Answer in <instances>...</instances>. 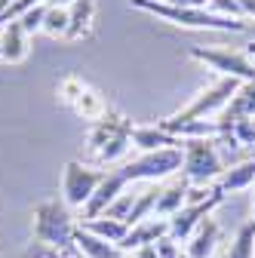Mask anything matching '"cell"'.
Returning <instances> with one entry per match:
<instances>
[{
    "label": "cell",
    "mask_w": 255,
    "mask_h": 258,
    "mask_svg": "<svg viewBox=\"0 0 255 258\" xmlns=\"http://www.w3.org/2000/svg\"><path fill=\"white\" fill-rule=\"evenodd\" d=\"M157 197H160V187H148L145 194H139L136 197V203H133V212H130V218H126V224H139V221H145V218H151L154 215V206H157Z\"/></svg>",
    "instance_id": "cell-22"
},
{
    "label": "cell",
    "mask_w": 255,
    "mask_h": 258,
    "mask_svg": "<svg viewBox=\"0 0 255 258\" xmlns=\"http://www.w3.org/2000/svg\"><path fill=\"white\" fill-rule=\"evenodd\" d=\"M187 55L197 58V61H203V64H209V68L218 71L221 77H234L240 83H255V64L243 52L215 49V46H190Z\"/></svg>",
    "instance_id": "cell-8"
},
{
    "label": "cell",
    "mask_w": 255,
    "mask_h": 258,
    "mask_svg": "<svg viewBox=\"0 0 255 258\" xmlns=\"http://www.w3.org/2000/svg\"><path fill=\"white\" fill-rule=\"evenodd\" d=\"M206 4H209V7H212V13H218V16H228V19L249 22V19L243 16V10L237 7V0H206Z\"/></svg>",
    "instance_id": "cell-28"
},
{
    "label": "cell",
    "mask_w": 255,
    "mask_h": 258,
    "mask_svg": "<svg viewBox=\"0 0 255 258\" xmlns=\"http://www.w3.org/2000/svg\"><path fill=\"white\" fill-rule=\"evenodd\" d=\"M130 136H133V120L123 111H108L102 120L89 126L86 148L95 154L99 163H114L130 151Z\"/></svg>",
    "instance_id": "cell-2"
},
{
    "label": "cell",
    "mask_w": 255,
    "mask_h": 258,
    "mask_svg": "<svg viewBox=\"0 0 255 258\" xmlns=\"http://www.w3.org/2000/svg\"><path fill=\"white\" fill-rule=\"evenodd\" d=\"M34 243H43L61 255L74 249V224L65 203L46 200L34 209Z\"/></svg>",
    "instance_id": "cell-3"
},
{
    "label": "cell",
    "mask_w": 255,
    "mask_h": 258,
    "mask_svg": "<svg viewBox=\"0 0 255 258\" xmlns=\"http://www.w3.org/2000/svg\"><path fill=\"white\" fill-rule=\"evenodd\" d=\"M28 55V34L22 31L19 22H10L0 28V58L10 61V64H19L25 61Z\"/></svg>",
    "instance_id": "cell-15"
},
{
    "label": "cell",
    "mask_w": 255,
    "mask_h": 258,
    "mask_svg": "<svg viewBox=\"0 0 255 258\" xmlns=\"http://www.w3.org/2000/svg\"><path fill=\"white\" fill-rule=\"evenodd\" d=\"M237 89H240V80H234V77H218L212 86H206L203 92H197L181 111L169 114L166 120H172V123H187V120H206V117L215 114V111L221 114V111L228 108V102L237 95Z\"/></svg>",
    "instance_id": "cell-6"
},
{
    "label": "cell",
    "mask_w": 255,
    "mask_h": 258,
    "mask_svg": "<svg viewBox=\"0 0 255 258\" xmlns=\"http://www.w3.org/2000/svg\"><path fill=\"white\" fill-rule=\"evenodd\" d=\"M225 203V190L221 194H215L212 200H206V203H197V206H181L172 218H169V237L175 240V243H184L190 234H194V228L206 218V215H212V209L215 206H221Z\"/></svg>",
    "instance_id": "cell-9"
},
{
    "label": "cell",
    "mask_w": 255,
    "mask_h": 258,
    "mask_svg": "<svg viewBox=\"0 0 255 258\" xmlns=\"http://www.w3.org/2000/svg\"><path fill=\"white\" fill-rule=\"evenodd\" d=\"M252 123H255V120H252Z\"/></svg>",
    "instance_id": "cell-37"
},
{
    "label": "cell",
    "mask_w": 255,
    "mask_h": 258,
    "mask_svg": "<svg viewBox=\"0 0 255 258\" xmlns=\"http://www.w3.org/2000/svg\"><path fill=\"white\" fill-rule=\"evenodd\" d=\"M218 240H221L218 221L212 215H206L197 228H194V234L184 240V255L187 258H212L215 249H218Z\"/></svg>",
    "instance_id": "cell-11"
},
{
    "label": "cell",
    "mask_w": 255,
    "mask_h": 258,
    "mask_svg": "<svg viewBox=\"0 0 255 258\" xmlns=\"http://www.w3.org/2000/svg\"><path fill=\"white\" fill-rule=\"evenodd\" d=\"M108 169H95L86 166L80 160H68L65 172H61V200H65L68 209H83L89 203V197L95 194V187L102 184Z\"/></svg>",
    "instance_id": "cell-7"
},
{
    "label": "cell",
    "mask_w": 255,
    "mask_h": 258,
    "mask_svg": "<svg viewBox=\"0 0 255 258\" xmlns=\"http://www.w3.org/2000/svg\"><path fill=\"white\" fill-rule=\"evenodd\" d=\"M130 258H133V255H130Z\"/></svg>",
    "instance_id": "cell-38"
},
{
    "label": "cell",
    "mask_w": 255,
    "mask_h": 258,
    "mask_svg": "<svg viewBox=\"0 0 255 258\" xmlns=\"http://www.w3.org/2000/svg\"><path fill=\"white\" fill-rule=\"evenodd\" d=\"M83 228H86L89 234H95V237H102V240L114 243V246H120L123 237L130 234V224H123V221H117V218H108V215L92 218V221H83Z\"/></svg>",
    "instance_id": "cell-19"
},
{
    "label": "cell",
    "mask_w": 255,
    "mask_h": 258,
    "mask_svg": "<svg viewBox=\"0 0 255 258\" xmlns=\"http://www.w3.org/2000/svg\"><path fill=\"white\" fill-rule=\"evenodd\" d=\"M68 22H71L68 7H49L46 10V19H43V34H49V37H65Z\"/></svg>",
    "instance_id": "cell-23"
},
{
    "label": "cell",
    "mask_w": 255,
    "mask_h": 258,
    "mask_svg": "<svg viewBox=\"0 0 255 258\" xmlns=\"http://www.w3.org/2000/svg\"><path fill=\"white\" fill-rule=\"evenodd\" d=\"M13 4V0H0V13H7V7Z\"/></svg>",
    "instance_id": "cell-32"
},
{
    "label": "cell",
    "mask_w": 255,
    "mask_h": 258,
    "mask_svg": "<svg viewBox=\"0 0 255 258\" xmlns=\"http://www.w3.org/2000/svg\"><path fill=\"white\" fill-rule=\"evenodd\" d=\"M120 258H130V255H120Z\"/></svg>",
    "instance_id": "cell-36"
},
{
    "label": "cell",
    "mask_w": 255,
    "mask_h": 258,
    "mask_svg": "<svg viewBox=\"0 0 255 258\" xmlns=\"http://www.w3.org/2000/svg\"><path fill=\"white\" fill-rule=\"evenodd\" d=\"M74 111H77V117L80 120H89V123H95V120H102L105 114H108V105H105V99L95 89H83V95L74 102Z\"/></svg>",
    "instance_id": "cell-20"
},
{
    "label": "cell",
    "mask_w": 255,
    "mask_h": 258,
    "mask_svg": "<svg viewBox=\"0 0 255 258\" xmlns=\"http://www.w3.org/2000/svg\"><path fill=\"white\" fill-rule=\"evenodd\" d=\"M231 139H234L237 148L255 145V123H252V120H237L234 129H231Z\"/></svg>",
    "instance_id": "cell-27"
},
{
    "label": "cell",
    "mask_w": 255,
    "mask_h": 258,
    "mask_svg": "<svg viewBox=\"0 0 255 258\" xmlns=\"http://www.w3.org/2000/svg\"><path fill=\"white\" fill-rule=\"evenodd\" d=\"M46 4H37V7H31L22 19H19V25H22V31L31 37V34H37V31H43V19H46Z\"/></svg>",
    "instance_id": "cell-24"
},
{
    "label": "cell",
    "mask_w": 255,
    "mask_h": 258,
    "mask_svg": "<svg viewBox=\"0 0 255 258\" xmlns=\"http://www.w3.org/2000/svg\"><path fill=\"white\" fill-rule=\"evenodd\" d=\"M133 258H160V255H157L154 246H142L139 252H133Z\"/></svg>",
    "instance_id": "cell-31"
},
{
    "label": "cell",
    "mask_w": 255,
    "mask_h": 258,
    "mask_svg": "<svg viewBox=\"0 0 255 258\" xmlns=\"http://www.w3.org/2000/svg\"><path fill=\"white\" fill-rule=\"evenodd\" d=\"M190 181L181 175V178H172L169 184L160 187V197H157V206H154V215L157 218H172L181 206H184V194H187Z\"/></svg>",
    "instance_id": "cell-16"
},
{
    "label": "cell",
    "mask_w": 255,
    "mask_h": 258,
    "mask_svg": "<svg viewBox=\"0 0 255 258\" xmlns=\"http://www.w3.org/2000/svg\"><path fill=\"white\" fill-rule=\"evenodd\" d=\"M130 142L142 154H148V151H163V148H184V142L178 136L166 133V129H160V126H133Z\"/></svg>",
    "instance_id": "cell-12"
},
{
    "label": "cell",
    "mask_w": 255,
    "mask_h": 258,
    "mask_svg": "<svg viewBox=\"0 0 255 258\" xmlns=\"http://www.w3.org/2000/svg\"><path fill=\"white\" fill-rule=\"evenodd\" d=\"M249 58H255V43H249V52H246Z\"/></svg>",
    "instance_id": "cell-33"
},
{
    "label": "cell",
    "mask_w": 255,
    "mask_h": 258,
    "mask_svg": "<svg viewBox=\"0 0 255 258\" xmlns=\"http://www.w3.org/2000/svg\"><path fill=\"white\" fill-rule=\"evenodd\" d=\"M221 139H187L184 142V166L181 175L190 184H215L225 175V163L218 157Z\"/></svg>",
    "instance_id": "cell-5"
},
{
    "label": "cell",
    "mask_w": 255,
    "mask_h": 258,
    "mask_svg": "<svg viewBox=\"0 0 255 258\" xmlns=\"http://www.w3.org/2000/svg\"><path fill=\"white\" fill-rule=\"evenodd\" d=\"M215 184L225 194H234V190H243V187L255 184V160H243V163L225 169V175H221Z\"/></svg>",
    "instance_id": "cell-18"
},
{
    "label": "cell",
    "mask_w": 255,
    "mask_h": 258,
    "mask_svg": "<svg viewBox=\"0 0 255 258\" xmlns=\"http://www.w3.org/2000/svg\"><path fill=\"white\" fill-rule=\"evenodd\" d=\"M133 203H136V194H126V190H123L120 197L108 206V212H105V215H108V218H117V221H123V224H126V218H130V212H133Z\"/></svg>",
    "instance_id": "cell-26"
},
{
    "label": "cell",
    "mask_w": 255,
    "mask_h": 258,
    "mask_svg": "<svg viewBox=\"0 0 255 258\" xmlns=\"http://www.w3.org/2000/svg\"><path fill=\"white\" fill-rule=\"evenodd\" d=\"M163 237H169V218H157V215H151V218L133 224L130 234L123 237V243H120L117 249H120L123 255H133V252H139L142 246H154L157 240H163Z\"/></svg>",
    "instance_id": "cell-10"
},
{
    "label": "cell",
    "mask_w": 255,
    "mask_h": 258,
    "mask_svg": "<svg viewBox=\"0 0 255 258\" xmlns=\"http://www.w3.org/2000/svg\"><path fill=\"white\" fill-rule=\"evenodd\" d=\"M154 249H157V255H160V258H178V255H181V243H175L172 237L157 240V243H154Z\"/></svg>",
    "instance_id": "cell-29"
},
{
    "label": "cell",
    "mask_w": 255,
    "mask_h": 258,
    "mask_svg": "<svg viewBox=\"0 0 255 258\" xmlns=\"http://www.w3.org/2000/svg\"><path fill=\"white\" fill-rule=\"evenodd\" d=\"M225 258H255V224L252 221H246L243 228L237 231V237L228 246Z\"/></svg>",
    "instance_id": "cell-21"
},
{
    "label": "cell",
    "mask_w": 255,
    "mask_h": 258,
    "mask_svg": "<svg viewBox=\"0 0 255 258\" xmlns=\"http://www.w3.org/2000/svg\"><path fill=\"white\" fill-rule=\"evenodd\" d=\"M184 166V151L181 148H163V151H148L139 154L136 160H126L117 169L120 178L130 181H160V178H172L175 172H181Z\"/></svg>",
    "instance_id": "cell-4"
},
{
    "label": "cell",
    "mask_w": 255,
    "mask_h": 258,
    "mask_svg": "<svg viewBox=\"0 0 255 258\" xmlns=\"http://www.w3.org/2000/svg\"><path fill=\"white\" fill-rule=\"evenodd\" d=\"M68 13H71V22H68V31H65V37H61V40H68V43L83 40L89 34V28H92L95 4H92V0H71Z\"/></svg>",
    "instance_id": "cell-17"
},
{
    "label": "cell",
    "mask_w": 255,
    "mask_h": 258,
    "mask_svg": "<svg viewBox=\"0 0 255 258\" xmlns=\"http://www.w3.org/2000/svg\"><path fill=\"white\" fill-rule=\"evenodd\" d=\"M178 258H187V255H184V249H181V255H178Z\"/></svg>",
    "instance_id": "cell-35"
},
{
    "label": "cell",
    "mask_w": 255,
    "mask_h": 258,
    "mask_svg": "<svg viewBox=\"0 0 255 258\" xmlns=\"http://www.w3.org/2000/svg\"><path fill=\"white\" fill-rule=\"evenodd\" d=\"M83 89H86V86H83L80 77H65V80L58 83V102H65V105L74 108V102L83 95Z\"/></svg>",
    "instance_id": "cell-25"
},
{
    "label": "cell",
    "mask_w": 255,
    "mask_h": 258,
    "mask_svg": "<svg viewBox=\"0 0 255 258\" xmlns=\"http://www.w3.org/2000/svg\"><path fill=\"white\" fill-rule=\"evenodd\" d=\"M221 123H228L234 129L237 120H255V83H240L237 95L228 102V108L218 114Z\"/></svg>",
    "instance_id": "cell-13"
},
{
    "label": "cell",
    "mask_w": 255,
    "mask_h": 258,
    "mask_svg": "<svg viewBox=\"0 0 255 258\" xmlns=\"http://www.w3.org/2000/svg\"><path fill=\"white\" fill-rule=\"evenodd\" d=\"M237 7L243 10L246 19H255V0H237Z\"/></svg>",
    "instance_id": "cell-30"
},
{
    "label": "cell",
    "mask_w": 255,
    "mask_h": 258,
    "mask_svg": "<svg viewBox=\"0 0 255 258\" xmlns=\"http://www.w3.org/2000/svg\"><path fill=\"white\" fill-rule=\"evenodd\" d=\"M130 7L154 13L157 19H166V22L181 25V28H206V31H246L249 28V22L218 16L206 7H166L160 0H130Z\"/></svg>",
    "instance_id": "cell-1"
},
{
    "label": "cell",
    "mask_w": 255,
    "mask_h": 258,
    "mask_svg": "<svg viewBox=\"0 0 255 258\" xmlns=\"http://www.w3.org/2000/svg\"><path fill=\"white\" fill-rule=\"evenodd\" d=\"M74 252H77L80 258H120V255H123L114 243H108V240H102V237L89 234L83 224H80V228H74Z\"/></svg>",
    "instance_id": "cell-14"
},
{
    "label": "cell",
    "mask_w": 255,
    "mask_h": 258,
    "mask_svg": "<svg viewBox=\"0 0 255 258\" xmlns=\"http://www.w3.org/2000/svg\"><path fill=\"white\" fill-rule=\"evenodd\" d=\"M249 221H252V224H255V206H252V218H249Z\"/></svg>",
    "instance_id": "cell-34"
}]
</instances>
